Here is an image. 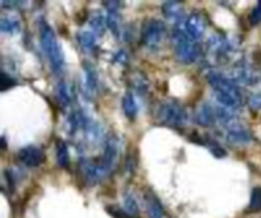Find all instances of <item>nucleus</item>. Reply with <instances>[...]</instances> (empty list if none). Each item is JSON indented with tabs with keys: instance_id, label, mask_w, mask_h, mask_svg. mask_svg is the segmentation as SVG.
I'll use <instances>...</instances> for the list:
<instances>
[{
	"instance_id": "nucleus-1",
	"label": "nucleus",
	"mask_w": 261,
	"mask_h": 218,
	"mask_svg": "<svg viewBox=\"0 0 261 218\" xmlns=\"http://www.w3.org/2000/svg\"><path fill=\"white\" fill-rule=\"evenodd\" d=\"M40 41H41V47L46 53L52 72H54L55 75H61L64 72L63 50L60 47V43H58L54 31H52L50 26L46 23L40 25Z\"/></svg>"
},
{
	"instance_id": "nucleus-2",
	"label": "nucleus",
	"mask_w": 261,
	"mask_h": 218,
	"mask_svg": "<svg viewBox=\"0 0 261 218\" xmlns=\"http://www.w3.org/2000/svg\"><path fill=\"white\" fill-rule=\"evenodd\" d=\"M173 41H174V53L179 63L191 64L200 57V47L191 40L183 29V25L176 26L173 31Z\"/></svg>"
},
{
	"instance_id": "nucleus-3",
	"label": "nucleus",
	"mask_w": 261,
	"mask_h": 218,
	"mask_svg": "<svg viewBox=\"0 0 261 218\" xmlns=\"http://www.w3.org/2000/svg\"><path fill=\"white\" fill-rule=\"evenodd\" d=\"M156 119L159 124L173 127V128H180L186 124L188 115L185 112V108L174 99L164 101L158 105L156 110Z\"/></svg>"
},
{
	"instance_id": "nucleus-4",
	"label": "nucleus",
	"mask_w": 261,
	"mask_h": 218,
	"mask_svg": "<svg viewBox=\"0 0 261 218\" xmlns=\"http://www.w3.org/2000/svg\"><path fill=\"white\" fill-rule=\"evenodd\" d=\"M165 34H167V29H165L164 22H161L158 19H150L142 25L141 43L147 49H156L162 43Z\"/></svg>"
},
{
	"instance_id": "nucleus-5",
	"label": "nucleus",
	"mask_w": 261,
	"mask_h": 218,
	"mask_svg": "<svg viewBox=\"0 0 261 218\" xmlns=\"http://www.w3.org/2000/svg\"><path fill=\"white\" fill-rule=\"evenodd\" d=\"M232 78L235 83H243L246 86H253L261 81V70L252 64L249 60L243 58L237 61L232 67Z\"/></svg>"
},
{
	"instance_id": "nucleus-6",
	"label": "nucleus",
	"mask_w": 261,
	"mask_h": 218,
	"mask_svg": "<svg viewBox=\"0 0 261 218\" xmlns=\"http://www.w3.org/2000/svg\"><path fill=\"white\" fill-rule=\"evenodd\" d=\"M206 80H208V83H210V86L216 90V93L228 95V96H232V98L241 101V92H240V89L234 80H231V78H228L223 74H219L216 70H211L210 74H208Z\"/></svg>"
},
{
	"instance_id": "nucleus-7",
	"label": "nucleus",
	"mask_w": 261,
	"mask_h": 218,
	"mask_svg": "<svg viewBox=\"0 0 261 218\" xmlns=\"http://www.w3.org/2000/svg\"><path fill=\"white\" fill-rule=\"evenodd\" d=\"M80 173L87 185H93L106 176L109 170L106 168L101 159H86L80 163Z\"/></svg>"
},
{
	"instance_id": "nucleus-8",
	"label": "nucleus",
	"mask_w": 261,
	"mask_h": 218,
	"mask_svg": "<svg viewBox=\"0 0 261 218\" xmlns=\"http://www.w3.org/2000/svg\"><path fill=\"white\" fill-rule=\"evenodd\" d=\"M185 31L188 37L194 41H199L205 37L206 32V20L200 13H192L185 20Z\"/></svg>"
},
{
	"instance_id": "nucleus-9",
	"label": "nucleus",
	"mask_w": 261,
	"mask_h": 218,
	"mask_svg": "<svg viewBox=\"0 0 261 218\" xmlns=\"http://www.w3.org/2000/svg\"><path fill=\"white\" fill-rule=\"evenodd\" d=\"M17 157L19 160L23 163L25 167L28 168H37L40 165H43V162H44V153L41 151V148L38 147H25L22 148L19 153H17Z\"/></svg>"
},
{
	"instance_id": "nucleus-10",
	"label": "nucleus",
	"mask_w": 261,
	"mask_h": 218,
	"mask_svg": "<svg viewBox=\"0 0 261 218\" xmlns=\"http://www.w3.org/2000/svg\"><path fill=\"white\" fill-rule=\"evenodd\" d=\"M208 49H210L211 55L217 60H223L228 57V53L231 52V43L222 37V35H213L210 37V40H208Z\"/></svg>"
},
{
	"instance_id": "nucleus-11",
	"label": "nucleus",
	"mask_w": 261,
	"mask_h": 218,
	"mask_svg": "<svg viewBox=\"0 0 261 218\" xmlns=\"http://www.w3.org/2000/svg\"><path fill=\"white\" fill-rule=\"evenodd\" d=\"M226 140L232 145H247L252 140V134L247 128H244L243 125L235 122L228 127Z\"/></svg>"
},
{
	"instance_id": "nucleus-12",
	"label": "nucleus",
	"mask_w": 261,
	"mask_h": 218,
	"mask_svg": "<svg viewBox=\"0 0 261 218\" xmlns=\"http://www.w3.org/2000/svg\"><path fill=\"white\" fill-rule=\"evenodd\" d=\"M194 119L199 125L202 127H213L214 122L217 121L216 118V110L208 104V102H203L197 107L195 110V115H194Z\"/></svg>"
},
{
	"instance_id": "nucleus-13",
	"label": "nucleus",
	"mask_w": 261,
	"mask_h": 218,
	"mask_svg": "<svg viewBox=\"0 0 261 218\" xmlns=\"http://www.w3.org/2000/svg\"><path fill=\"white\" fill-rule=\"evenodd\" d=\"M162 11L167 20L174 25V28L183 25V10L179 2H165L162 5Z\"/></svg>"
},
{
	"instance_id": "nucleus-14",
	"label": "nucleus",
	"mask_w": 261,
	"mask_h": 218,
	"mask_svg": "<svg viewBox=\"0 0 261 218\" xmlns=\"http://www.w3.org/2000/svg\"><path fill=\"white\" fill-rule=\"evenodd\" d=\"M144 197H145V207L148 218H164V207L161 204V200L151 191H147Z\"/></svg>"
},
{
	"instance_id": "nucleus-15",
	"label": "nucleus",
	"mask_w": 261,
	"mask_h": 218,
	"mask_svg": "<svg viewBox=\"0 0 261 218\" xmlns=\"http://www.w3.org/2000/svg\"><path fill=\"white\" fill-rule=\"evenodd\" d=\"M116 157H118V139L112 137V139L107 140L106 148H104V153H102V156L99 159L102 160L104 165H106V168L110 171V168L115 165Z\"/></svg>"
},
{
	"instance_id": "nucleus-16",
	"label": "nucleus",
	"mask_w": 261,
	"mask_h": 218,
	"mask_svg": "<svg viewBox=\"0 0 261 218\" xmlns=\"http://www.w3.org/2000/svg\"><path fill=\"white\" fill-rule=\"evenodd\" d=\"M20 29V19L14 13H5L0 17V31L4 34H16Z\"/></svg>"
},
{
	"instance_id": "nucleus-17",
	"label": "nucleus",
	"mask_w": 261,
	"mask_h": 218,
	"mask_svg": "<svg viewBox=\"0 0 261 218\" xmlns=\"http://www.w3.org/2000/svg\"><path fill=\"white\" fill-rule=\"evenodd\" d=\"M122 112L128 119H135L138 115V104L135 101V96L132 93H127L122 99Z\"/></svg>"
},
{
	"instance_id": "nucleus-18",
	"label": "nucleus",
	"mask_w": 261,
	"mask_h": 218,
	"mask_svg": "<svg viewBox=\"0 0 261 218\" xmlns=\"http://www.w3.org/2000/svg\"><path fill=\"white\" fill-rule=\"evenodd\" d=\"M77 40H78L80 47H81L84 52H90V50L95 49L96 38H95V35H93L92 32H89V31H81V32L78 34Z\"/></svg>"
},
{
	"instance_id": "nucleus-19",
	"label": "nucleus",
	"mask_w": 261,
	"mask_h": 218,
	"mask_svg": "<svg viewBox=\"0 0 261 218\" xmlns=\"http://www.w3.org/2000/svg\"><path fill=\"white\" fill-rule=\"evenodd\" d=\"M57 163L61 167V168H68L69 167V162H71V157H69V150H68V145L63 142V140H58L57 142Z\"/></svg>"
},
{
	"instance_id": "nucleus-20",
	"label": "nucleus",
	"mask_w": 261,
	"mask_h": 218,
	"mask_svg": "<svg viewBox=\"0 0 261 218\" xmlns=\"http://www.w3.org/2000/svg\"><path fill=\"white\" fill-rule=\"evenodd\" d=\"M55 98L58 99V104L61 107H68L72 101V96H71V92H69V87L66 83H60L55 89Z\"/></svg>"
},
{
	"instance_id": "nucleus-21",
	"label": "nucleus",
	"mask_w": 261,
	"mask_h": 218,
	"mask_svg": "<svg viewBox=\"0 0 261 218\" xmlns=\"http://www.w3.org/2000/svg\"><path fill=\"white\" fill-rule=\"evenodd\" d=\"M247 212H252V213H256L261 210V188H253L252 189V194H250V200H249V204H247Z\"/></svg>"
},
{
	"instance_id": "nucleus-22",
	"label": "nucleus",
	"mask_w": 261,
	"mask_h": 218,
	"mask_svg": "<svg viewBox=\"0 0 261 218\" xmlns=\"http://www.w3.org/2000/svg\"><path fill=\"white\" fill-rule=\"evenodd\" d=\"M84 78H86L87 87L90 90H96L98 89V77L95 74V69L90 64H84Z\"/></svg>"
},
{
	"instance_id": "nucleus-23",
	"label": "nucleus",
	"mask_w": 261,
	"mask_h": 218,
	"mask_svg": "<svg viewBox=\"0 0 261 218\" xmlns=\"http://www.w3.org/2000/svg\"><path fill=\"white\" fill-rule=\"evenodd\" d=\"M203 143H205L208 148H210V151H211L216 157H225V156H226V151L220 147V143H219L217 140H214V139H211V137H206Z\"/></svg>"
},
{
	"instance_id": "nucleus-24",
	"label": "nucleus",
	"mask_w": 261,
	"mask_h": 218,
	"mask_svg": "<svg viewBox=\"0 0 261 218\" xmlns=\"http://www.w3.org/2000/svg\"><path fill=\"white\" fill-rule=\"evenodd\" d=\"M124 207H125V212L128 215H138L139 209H138V203L135 200V197L132 194H127L125 198H124Z\"/></svg>"
},
{
	"instance_id": "nucleus-25",
	"label": "nucleus",
	"mask_w": 261,
	"mask_h": 218,
	"mask_svg": "<svg viewBox=\"0 0 261 218\" xmlns=\"http://www.w3.org/2000/svg\"><path fill=\"white\" fill-rule=\"evenodd\" d=\"M247 105L252 108V110H256L259 112L261 110V92H255V93H250L246 99Z\"/></svg>"
},
{
	"instance_id": "nucleus-26",
	"label": "nucleus",
	"mask_w": 261,
	"mask_h": 218,
	"mask_svg": "<svg viewBox=\"0 0 261 218\" xmlns=\"http://www.w3.org/2000/svg\"><path fill=\"white\" fill-rule=\"evenodd\" d=\"M249 20H250V25H259L261 23V2L256 4V7L252 10L250 16H249Z\"/></svg>"
},
{
	"instance_id": "nucleus-27",
	"label": "nucleus",
	"mask_w": 261,
	"mask_h": 218,
	"mask_svg": "<svg viewBox=\"0 0 261 218\" xmlns=\"http://www.w3.org/2000/svg\"><path fill=\"white\" fill-rule=\"evenodd\" d=\"M90 25H92V28L96 31V32H102L104 31V26H106V22H104V19L101 17V16H95L92 20H90Z\"/></svg>"
},
{
	"instance_id": "nucleus-28",
	"label": "nucleus",
	"mask_w": 261,
	"mask_h": 218,
	"mask_svg": "<svg viewBox=\"0 0 261 218\" xmlns=\"http://www.w3.org/2000/svg\"><path fill=\"white\" fill-rule=\"evenodd\" d=\"M107 210H109L115 218H133V216H130L125 210H122V209H119V207H115V206H109Z\"/></svg>"
},
{
	"instance_id": "nucleus-29",
	"label": "nucleus",
	"mask_w": 261,
	"mask_h": 218,
	"mask_svg": "<svg viewBox=\"0 0 261 218\" xmlns=\"http://www.w3.org/2000/svg\"><path fill=\"white\" fill-rule=\"evenodd\" d=\"M2 78H4V84H2V90H7L8 87H13V86H16V81L13 80V78H10L5 72H4V75H2Z\"/></svg>"
}]
</instances>
